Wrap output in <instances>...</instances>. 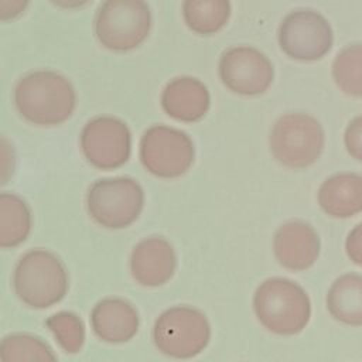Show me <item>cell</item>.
<instances>
[{"mask_svg": "<svg viewBox=\"0 0 362 362\" xmlns=\"http://www.w3.org/2000/svg\"><path fill=\"white\" fill-rule=\"evenodd\" d=\"M13 105L25 122L40 127H55L72 117L78 106V93L64 74L37 69L16 82Z\"/></svg>", "mask_w": 362, "mask_h": 362, "instance_id": "obj_1", "label": "cell"}, {"mask_svg": "<svg viewBox=\"0 0 362 362\" xmlns=\"http://www.w3.org/2000/svg\"><path fill=\"white\" fill-rule=\"evenodd\" d=\"M16 297L31 310H47L59 304L69 291V273L64 260L52 250L33 247L17 259L11 273Z\"/></svg>", "mask_w": 362, "mask_h": 362, "instance_id": "obj_2", "label": "cell"}, {"mask_svg": "<svg viewBox=\"0 0 362 362\" xmlns=\"http://www.w3.org/2000/svg\"><path fill=\"white\" fill-rule=\"evenodd\" d=\"M253 313L270 332L290 337L300 334L311 318V301L307 291L294 280L270 277L253 293Z\"/></svg>", "mask_w": 362, "mask_h": 362, "instance_id": "obj_3", "label": "cell"}, {"mask_svg": "<svg viewBox=\"0 0 362 362\" xmlns=\"http://www.w3.org/2000/svg\"><path fill=\"white\" fill-rule=\"evenodd\" d=\"M99 45L116 54L137 49L150 35L153 14L146 0H102L93 16Z\"/></svg>", "mask_w": 362, "mask_h": 362, "instance_id": "obj_4", "label": "cell"}, {"mask_svg": "<svg viewBox=\"0 0 362 362\" xmlns=\"http://www.w3.org/2000/svg\"><path fill=\"white\" fill-rule=\"evenodd\" d=\"M144 189L132 177H105L93 181L85 195L86 214L103 229L120 230L133 225L144 208Z\"/></svg>", "mask_w": 362, "mask_h": 362, "instance_id": "obj_5", "label": "cell"}, {"mask_svg": "<svg viewBox=\"0 0 362 362\" xmlns=\"http://www.w3.org/2000/svg\"><path fill=\"white\" fill-rule=\"evenodd\" d=\"M325 134L321 123L304 112L281 115L273 124L269 146L274 160L286 168L313 165L322 154Z\"/></svg>", "mask_w": 362, "mask_h": 362, "instance_id": "obj_6", "label": "cell"}, {"mask_svg": "<svg viewBox=\"0 0 362 362\" xmlns=\"http://www.w3.org/2000/svg\"><path fill=\"white\" fill-rule=\"evenodd\" d=\"M151 338L163 355L173 359H191L208 346L211 324L198 308L180 304L164 310L157 317Z\"/></svg>", "mask_w": 362, "mask_h": 362, "instance_id": "obj_7", "label": "cell"}, {"mask_svg": "<svg viewBox=\"0 0 362 362\" xmlns=\"http://www.w3.org/2000/svg\"><path fill=\"white\" fill-rule=\"evenodd\" d=\"M139 158L148 174L173 180L191 168L195 146L185 132L167 124H153L140 137Z\"/></svg>", "mask_w": 362, "mask_h": 362, "instance_id": "obj_8", "label": "cell"}, {"mask_svg": "<svg viewBox=\"0 0 362 362\" xmlns=\"http://www.w3.org/2000/svg\"><path fill=\"white\" fill-rule=\"evenodd\" d=\"M79 148L89 165L102 171L123 167L132 156V132L112 115L90 117L79 133Z\"/></svg>", "mask_w": 362, "mask_h": 362, "instance_id": "obj_9", "label": "cell"}, {"mask_svg": "<svg viewBox=\"0 0 362 362\" xmlns=\"http://www.w3.org/2000/svg\"><path fill=\"white\" fill-rule=\"evenodd\" d=\"M281 51L298 62H315L332 48L334 31L328 20L311 8L290 11L277 28Z\"/></svg>", "mask_w": 362, "mask_h": 362, "instance_id": "obj_10", "label": "cell"}, {"mask_svg": "<svg viewBox=\"0 0 362 362\" xmlns=\"http://www.w3.org/2000/svg\"><path fill=\"white\" fill-rule=\"evenodd\" d=\"M218 76L222 85L235 95L255 98L263 95L274 79L270 58L249 45L226 48L218 61Z\"/></svg>", "mask_w": 362, "mask_h": 362, "instance_id": "obj_11", "label": "cell"}, {"mask_svg": "<svg viewBox=\"0 0 362 362\" xmlns=\"http://www.w3.org/2000/svg\"><path fill=\"white\" fill-rule=\"evenodd\" d=\"M133 280L143 287H160L171 280L177 269V253L163 236H147L139 240L129 257Z\"/></svg>", "mask_w": 362, "mask_h": 362, "instance_id": "obj_12", "label": "cell"}, {"mask_svg": "<svg viewBox=\"0 0 362 362\" xmlns=\"http://www.w3.org/2000/svg\"><path fill=\"white\" fill-rule=\"evenodd\" d=\"M89 325L99 341L120 345L136 337L140 327V315L134 304L127 298L107 296L92 307Z\"/></svg>", "mask_w": 362, "mask_h": 362, "instance_id": "obj_13", "label": "cell"}, {"mask_svg": "<svg viewBox=\"0 0 362 362\" xmlns=\"http://www.w3.org/2000/svg\"><path fill=\"white\" fill-rule=\"evenodd\" d=\"M321 240L317 230L305 221H287L273 236V253L279 264L291 272L310 269L318 259Z\"/></svg>", "mask_w": 362, "mask_h": 362, "instance_id": "obj_14", "label": "cell"}, {"mask_svg": "<svg viewBox=\"0 0 362 362\" xmlns=\"http://www.w3.org/2000/svg\"><path fill=\"white\" fill-rule=\"evenodd\" d=\"M163 112L182 123H195L205 117L211 106V95L202 81L181 75L165 83L160 95Z\"/></svg>", "mask_w": 362, "mask_h": 362, "instance_id": "obj_15", "label": "cell"}, {"mask_svg": "<svg viewBox=\"0 0 362 362\" xmlns=\"http://www.w3.org/2000/svg\"><path fill=\"white\" fill-rule=\"evenodd\" d=\"M317 202L328 216H355L362 212V175L349 171L329 175L317 191Z\"/></svg>", "mask_w": 362, "mask_h": 362, "instance_id": "obj_16", "label": "cell"}, {"mask_svg": "<svg viewBox=\"0 0 362 362\" xmlns=\"http://www.w3.org/2000/svg\"><path fill=\"white\" fill-rule=\"evenodd\" d=\"M327 308L334 320L362 327V274L346 273L335 279L327 293Z\"/></svg>", "mask_w": 362, "mask_h": 362, "instance_id": "obj_17", "label": "cell"}, {"mask_svg": "<svg viewBox=\"0 0 362 362\" xmlns=\"http://www.w3.org/2000/svg\"><path fill=\"white\" fill-rule=\"evenodd\" d=\"M31 230L33 212L27 201L14 192H0V249L18 247Z\"/></svg>", "mask_w": 362, "mask_h": 362, "instance_id": "obj_18", "label": "cell"}, {"mask_svg": "<svg viewBox=\"0 0 362 362\" xmlns=\"http://www.w3.org/2000/svg\"><path fill=\"white\" fill-rule=\"evenodd\" d=\"M181 13L192 33L212 35L228 24L232 6L229 0H182Z\"/></svg>", "mask_w": 362, "mask_h": 362, "instance_id": "obj_19", "label": "cell"}, {"mask_svg": "<svg viewBox=\"0 0 362 362\" xmlns=\"http://www.w3.org/2000/svg\"><path fill=\"white\" fill-rule=\"evenodd\" d=\"M0 362H58V355L42 337L14 331L0 338Z\"/></svg>", "mask_w": 362, "mask_h": 362, "instance_id": "obj_20", "label": "cell"}, {"mask_svg": "<svg viewBox=\"0 0 362 362\" xmlns=\"http://www.w3.org/2000/svg\"><path fill=\"white\" fill-rule=\"evenodd\" d=\"M331 74L342 93L351 98H362V42L341 48L334 58Z\"/></svg>", "mask_w": 362, "mask_h": 362, "instance_id": "obj_21", "label": "cell"}, {"mask_svg": "<svg viewBox=\"0 0 362 362\" xmlns=\"http://www.w3.org/2000/svg\"><path fill=\"white\" fill-rule=\"evenodd\" d=\"M44 324L61 351L69 355L82 351L86 341V327L79 314L61 310L48 315Z\"/></svg>", "mask_w": 362, "mask_h": 362, "instance_id": "obj_22", "label": "cell"}, {"mask_svg": "<svg viewBox=\"0 0 362 362\" xmlns=\"http://www.w3.org/2000/svg\"><path fill=\"white\" fill-rule=\"evenodd\" d=\"M17 156L11 140L0 134V187L8 184L16 173Z\"/></svg>", "mask_w": 362, "mask_h": 362, "instance_id": "obj_23", "label": "cell"}, {"mask_svg": "<svg viewBox=\"0 0 362 362\" xmlns=\"http://www.w3.org/2000/svg\"><path fill=\"white\" fill-rule=\"evenodd\" d=\"M344 146L354 160L362 163V115L348 123L344 132Z\"/></svg>", "mask_w": 362, "mask_h": 362, "instance_id": "obj_24", "label": "cell"}, {"mask_svg": "<svg viewBox=\"0 0 362 362\" xmlns=\"http://www.w3.org/2000/svg\"><path fill=\"white\" fill-rule=\"evenodd\" d=\"M345 252L349 260L362 266V222L351 229L345 239Z\"/></svg>", "mask_w": 362, "mask_h": 362, "instance_id": "obj_25", "label": "cell"}, {"mask_svg": "<svg viewBox=\"0 0 362 362\" xmlns=\"http://www.w3.org/2000/svg\"><path fill=\"white\" fill-rule=\"evenodd\" d=\"M31 0H0V23L20 18L28 8Z\"/></svg>", "mask_w": 362, "mask_h": 362, "instance_id": "obj_26", "label": "cell"}, {"mask_svg": "<svg viewBox=\"0 0 362 362\" xmlns=\"http://www.w3.org/2000/svg\"><path fill=\"white\" fill-rule=\"evenodd\" d=\"M93 0H48L49 4H52L57 8L61 10H79L89 6Z\"/></svg>", "mask_w": 362, "mask_h": 362, "instance_id": "obj_27", "label": "cell"}]
</instances>
